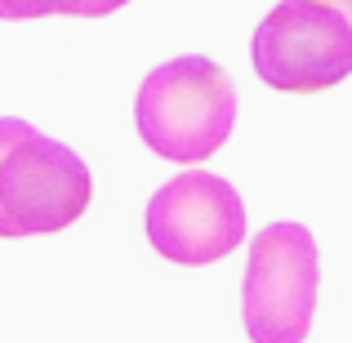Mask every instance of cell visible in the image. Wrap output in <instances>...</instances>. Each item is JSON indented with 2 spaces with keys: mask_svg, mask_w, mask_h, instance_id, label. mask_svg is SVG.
Instances as JSON below:
<instances>
[{
  "mask_svg": "<svg viewBox=\"0 0 352 343\" xmlns=\"http://www.w3.org/2000/svg\"><path fill=\"white\" fill-rule=\"evenodd\" d=\"M134 125L147 152L197 165L228 143L236 125V85L214 58L183 54L147 71L134 98Z\"/></svg>",
  "mask_w": 352,
  "mask_h": 343,
  "instance_id": "6da1fadb",
  "label": "cell"
},
{
  "mask_svg": "<svg viewBox=\"0 0 352 343\" xmlns=\"http://www.w3.org/2000/svg\"><path fill=\"white\" fill-rule=\"evenodd\" d=\"M129 0H0L5 23H27V18H50V14H72V18H103L112 9H125Z\"/></svg>",
  "mask_w": 352,
  "mask_h": 343,
  "instance_id": "8992f818",
  "label": "cell"
},
{
  "mask_svg": "<svg viewBox=\"0 0 352 343\" xmlns=\"http://www.w3.org/2000/svg\"><path fill=\"white\" fill-rule=\"evenodd\" d=\"M250 63L281 94H321L352 76V0H276L254 27Z\"/></svg>",
  "mask_w": 352,
  "mask_h": 343,
  "instance_id": "3957f363",
  "label": "cell"
},
{
  "mask_svg": "<svg viewBox=\"0 0 352 343\" xmlns=\"http://www.w3.org/2000/svg\"><path fill=\"white\" fill-rule=\"evenodd\" d=\"M143 228L161 258L183 267H206L228 258L245 241V206L228 179L188 170L152 192Z\"/></svg>",
  "mask_w": 352,
  "mask_h": 343,
  "instance_id": "5b68a950",
  "label": "cell"
},
{
  "mask_svg": "<svg viewBox=\"0 0 352 343\" xmlns=\"http://www.w3.org/2000/svg\"><path fill=\"white\" fill-rule=\"evenodd\" d=\"M317 241L303 223H267L250 241L241 321L250 343H303L317 312Z\"/></svg>",
  "mask_w": 352,
  "mask_h": 343,
  "instance_id": "277c9868",
  "label": "cell"
},
{
  "mask_svg": "<svg viewBox=\"0 0 352 343\" xmlns=\"http://www.w3.org/2000/svg\"><path fill=\"white\" fill-rule=\"evenodd\" d=\"M94 201V174L72 147L18 116H0V236H50Z\"/></svg>",
  "mask_w": 352,
  "mask_h": 343,
  "instance_id": "7a4b0ae2",
  "label": "cell"
}]
</instances>
